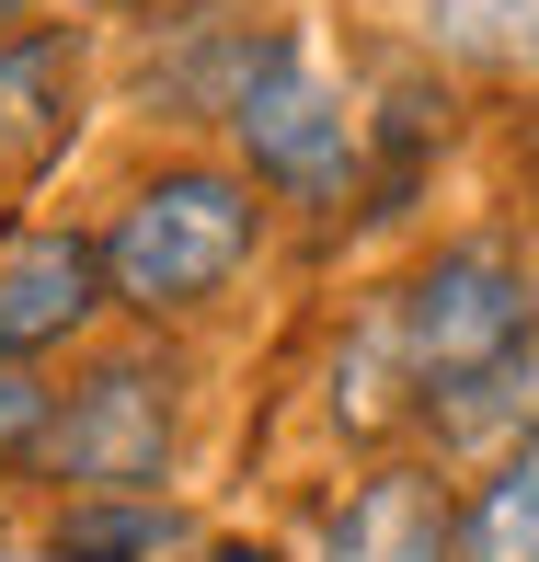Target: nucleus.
<instances>
[{"label":"nucleus","instance_id":"f257e3e1","mask_svg":"<svg viewBox=\"0 0 539 562\" xmlns=\"http://www.w3.org/2000/svg\"><path fill=\"white\" fill-rule=\"evenodd\" d=\"M265 241V184L242 161H161L104 229V288L138 322H184L229 299V276Z\"/></svg>","mask_w":539,"mask_h":562},{"label":"nucleus","instance_id":"f03ea898","mask_svg":"<svg viewBox=\"0 0 539 562\" xmlns=\"http://www.w3.org/2000/svg\"><path fill=\"white\" fill-rule=\"evenodd\" d=\"M379 334H391V368L425 402H448V391H471V379H494L505 356L539 345V288H528V265L505 241H436L391 288Z\"/></svg>","mask_w":539,"mask_h":562},{"label":"nucleus","instance_id":"7ed1b4c3","mask_svg":"<svg viewBox=\"0 0 539 562\" xmlns=\"http://www.w3.org/2000/svg\"><path fill=\"white\" fill-rule=\"evenodd\" d=\"M172 437H184V368L161 345H126V356H92L81 391H58L46 471L69 482V505H161Z\"/></svg>","mask_w":539,"mask_h":562},{"label":"nucleus","instance_id":"20e7f679","mask_svg":"<svg viewBox=\"0 0 539 562\" xmlns=\"http://www.w3.org/2000/svg\"><path fill=\"white\" fill-rule=\"evenodd\" d=\"M218 126H229V149H242V172H252L265 195H288V207H345V195H356L368 126H356V104L299 58L288 35H252L242 92H229Z\"/></svg>","mask_w":539,"mask_h":562},{"label":"nucleus","instance_id":"39448f33","mask_svg":"<svg viewBox=\"0 0 539 562\" xmlns=\"http://www.w3.org/2000/svg\"><path fill=\"white\" fill-rule=\"evenodd\" d=\"M322 562H459V494L436 459H379L322 528Z\"/></svg>","mask_w":539,"mask_h":562},{"label":"nucleus","instance_id":"423d86ee","mask_svg":"<svg viewBox=\"0 0 539 562\" xmlns=\"http://www.w3.org/2000/svg\"><path fill=\"white\" fill-rule=\"evenodd\" d=\"M104 241L81 229H12L0 241V356H46L104 311Z\"/></svg>","mask_w":539,"mask_h":562},{"label":"nucleus","instance_id":"0eeeda50","mask_svg":"<svg viewBox=\"0 0 539 562\" xmlns=\"http://www.w3.org/2000/svg\"><path fill=\"white\" fill-rule=\"evenodd\" d=\"M81 138V35L69 23H23L0 46V172L35 184V172L69 161Z\"/></svg>","mask_w":539,"mask_h":562},{"label":"nucleus","instance_id":"6e6552de","mask_svg":"<svg viewBox=\"0 0 539 562\" xmlns=\"http://www.w3.org/2000/svg\"><path fill=\"white\" fill-rule=\"evenodd\" d=\"M459 562H539V437L459 494Z\"/></svg>","mask_w":539,"mask_h":562},{"label":"nucleus","instance_id":"1a4fd4ad","mask_svg":"<svg viewBox=\"0 0 539 562\" xmlns=\"http://www.w3.org/2000/svg\"><path fill=\"white\" fill-rule=\"evenodd\" d=\"M425 46L459 69H528L539 58V0H425Z\"/></svg>","mask_w":539,"mask_h":562},{"label":"nucleus","instance_id":"9d476101","mask_svg":"<svg viewBox=\"0 0 539 562\" xmlns=\"http://www.w3.org/2000/svg\"><path fill=\"white\" fill-rule=\"evenodd\" d=\"M161 540H172L161 505H69L46 562H161Z\"/></svg>","mask_w":539,"mask_h":562},{"label":"nucleus","instance_id":"9b49d317","mask_svg":"<svg viewBox=\"0 0 539 562\" xmlns=\"http://www.w3.org/2000/svg\"><path fill=\"white\" fill-rule=\"evenodd\" d=\"M46 437H58V379L35 356H0V471L46 459Z\"/></svg>","mask_w":539,"mask_h":562},{"label":"nucleus","instance_id":"f8f14e48","mask_svg":"<svg viewBox=\"0 0 539 562\" xmlns=\"http://www.w3.org/2000/svg\"><path fill=\"white\" fill-rule=\"evenodd\" d=\"M207 562H288L276 540H207Z\"/></svg>","mask_w":539,"mask_h":562},{"label":"nucleus","instance_id":"ddd939ff","mask_svg":"<svg viewBox=\"0 0 539 562\" xmlns=\"http://www.w3.org/2000/svg\"><path fill=\"white\" fill-rule=\"evenodd\" d=\"M12 35H23V0H0V46H12Z\"/></svg>","mask_w":539,"mask_h":562},{"label":"nucleus","instance_id":"4468645a","mask_svg":"<svg viewBox=\"0 0 539 562\" xmlns=\"http://www.w3.org/2000/svg\"><path fill=\"white\" fill-rule=\"evenodd\" d=\"M81 12H138V0H81Z\"/></svg>","mask_w":539,"mask_h":562}]
</instances>
